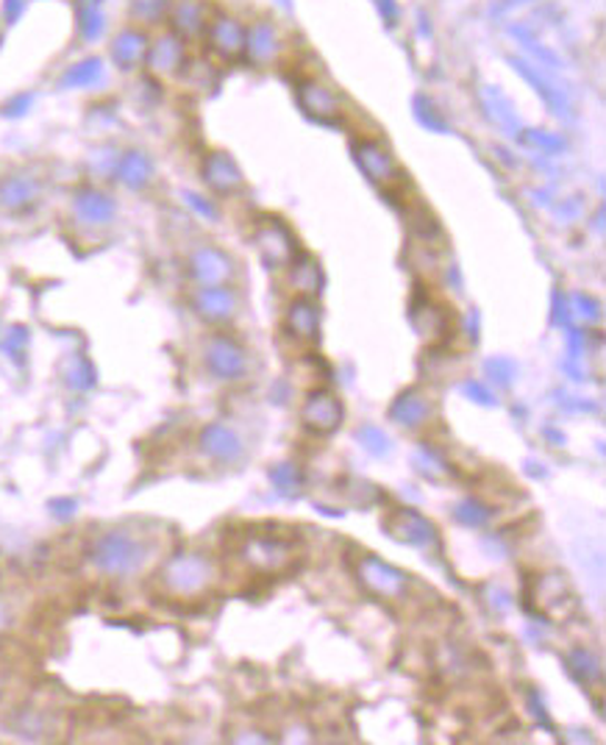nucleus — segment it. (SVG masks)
I'll use <instances>...</instances> for the list:
<instances>
[{
  "label": "nucleus",
  "instance_id": "obj_1",
  "mask_svg": "<svg viewBox=\"0 0 606 745\" xmlns=\"http://www.w3.org/2000/svg\"><path fill=\"white\" fill-rule=\"evenodd\" d=\"M153 545L133 528H109L89 543L87 562L106 578H131L148 565Z\"/></svg>",
  "mask_w": 606,
  "mask_h": 745
},
{
  "label": "nucleus",
  "instance_id": "obj_2",
  "mask_svg": "<svg viewBox=\"0 0 606 745\" xmlns=\"http://www.w3.org/2000/svg\"><path fill=\"white\" fill-rule=\"evenodd\" d=\"M156 582L170 600H203L217 582V565L203 550H183L159 567Z\"/></svg>",
  "mask_w": 606,
  "mask_h": 745
},
{
  "label": "nucleus",
  "instance_id": "obj_3",
  "mask_svg": "<svg viewBox=\"0 0 606 745\" xmlns=\"http://www.w3.org/2000/svg\"><path fill=\"white\" fill-rule=\"evenodd\" d=\"M239 559L254 573L276 576L298 562V545L292 537H281V534H248L239 545Z\"/></svg>",
  "mask_w": 606,
  "mask_h": 745
},
{
  "label": "nucleus",
  "instance_id": "obj_4",
  "mask_svg": "<svg viewBox=\"0 0 606 745\" xmlns=\"http://www.w3.org/2000/svg\"><path fill=\"white\" fill-rule=\"evenodd\" d=\"M354 156H356V165L361 167V172H365V176L370 178L376 187H381L384 192L395 195L398 189L406 187L404 172H400L393 150H389L381 139H372V137L359 139V142H354Z\"/></svg>",
  "mask_w": 606,
  "mask_h": 745
},
{
  "label": "nucleus",
  "instance_id": "obj_5",
  "mask_svg": "<svg viewBox=\"0 0 606 745\" xmlns=\"http://www.w3.org/2000/svg\"><path fill=\"white\" fill-rule=\"evenodd\" d=\"M356 576H359L361 587L370 595L384 600H398L406 598L411 587V576H406L398 567L387 565L384 559H378L376 554H365L356 565Z\"/></svg>",
  "mask_w": 606,
  "mask_h": 745
},
{
  "label": "nucleus",
  "instance_id": "obj_6",
  "mask_svg": "<svg viewBox=\"0 0 606 745\" xmlns=\"http://www.w3.org/2000/svg\"><path fill=\"white\" fill-rule=\"evenodd\" d=\"M206 370L220 381H237L248 372V350L231 334H211L203 345Z\"/></svg>",
  "mask_w": 606,
  "mask_h": 745
},
{
  "label": "nucleus",
  "instance_id": "obj_7",
  "mask_svg": "<svg viewBox=\"0 0 606 745\" xmlns=\"http://www.w3.org/2000/svg\"><path fill=\"white\" fill-rule=\"evenodd\" d=\"M254 245L267 267H289V261L298 256V242L287 222L278 217H261L254 228Z\"/></svg>",
  "mask_w": 606,
  "mask_h": 745
},
{
  "label": "nucleus",
  "instance_id": "obj_8",
  "mask_svg": "<svg viewBox=\"0 0 606 745\" xmlns=\"http://www.w3.org/2000/svg\"><path fill=\"white\" fill-rule=\"evenodd\" d=\"M187 42L178 33L161 31L148 42V56H145V67L150 76L156 78H176L187 70Z\"/></svg>",
  "mask_w": 606,
  "mask_h": 745
},
{
  "label": "nucleus",
  "instance_id": "obj_9",
  "mask_svg": "<svg viewBox=\"0 0 606 745\" xmlns=\"http://www.w3.org/2000/svg\"><path fill=\"white\" fill-rule=\"evenodd\" d=\"M187 272L198 287H220L234 278V261L217 245H198L189 254Z\"/></svg>",
  "mask_w": 606,
  "mask_h": 745
},
{
  "label": "nucleus",
  "instance_id": "obj_10",
  "mask_svg": "<svg viewBox=\"0 0 606 745\" xmlns=\"http://www.w3.org/2000/svg\"><path fill=\"white\" fill-rule=\"evenodd\" d=\"M245 33H248V28H245L237 17L217 11V14L209 17L203 39L217 59L237 61L245 56Z\"/></svg>",
  "mask_w": 606,
  "mask_h": 745
},
{
  "label": "nucleus",
  "instance_id": "obj_11",
  "mask_svg": "<svg viewBox=\"0 0 606 745\" xmlns=\"http://www.w3.org/2000/svg\"><path fill=\"white\" fill-rule=\"evenodd\" d=\"M567 576L562 573H550V576H539L534 587L528 589V598L539 600V612L548 620H567L576 609V595L570 593L565 582Z\"/></svg>",
  "mask_w": 606,
  "mask_h": 745
},
{
  "label": "nucleus",
  "instance_id": "obj_12",
  "mask_svg": "<svg viewBox=\"0 0 606 745\" xmlns=\"http://www.w3.org/2000/svg\"><path fill=\"white\" fill-rule=\"evenodd\" d=\"M42 198V178L31 172H9L0 178V211L3 215H28Z\"/></svg>",
  "mask_w": 606,
  "mask_h": 745
},
{
  "label": "nucleus",
  "instance_id": "obj_13",
  "mask_svg": "<svg viewBox=\"0 0 606 745\" xmlns=\"http://www.w3.org/2000/svg\"><path fill=\"white\" fill-rule=\"evenodd\" d=\"M342 417H345L342 404H339L337 395L328 393V389H315V393L306 395L304 406H300V423H304L309 431L320 434V437L337 431Z\"/></svg>",
  "mask_w": 606,
  "mask_h": 745
},
{
  "label": "nucleus",
  "instance_id": "obj_14",
  "mask_svg": "<svg viewBox=\"0 0 606 745\" xmlns=\"http://www.w3.org/2000/svg\"><path fill=\"white\" fill-rule=\"evenodd\" d=\"M384 528H387L393 539L415 545V548H431V545H437L439 539L434 523L426 520V517L415 509H393L387 517H384Z\"/></svg>",
  "mask_w": 606,
  "mask_h": 745
},
{
  "label": "nucleus",
  "instance_id": "obj_15",
  "mask_svg": "<svg viewBox=\"0 0 606 745\" xmlns=\"http://www.w3.org/2000/svg\"><path fill=\"white\" fill-rule=\"evenodd\" d=\"M298 103L306 115L320 122H337L345 115L342 98L328 83H322L320 78H304L298 83Z\"/></svg>",
  "mask_w": 606,
  "mask_h": 745
},
{
  "label": "nucleus",
  "instance_id": "obj_16",
  "mask_svg": "<svg viewBox=\"0 0 606 745\" xmlns=\"http://www.w3.org/2000/svg\"><path fill=\"white\" fill-rule=\"evenodd\" d=\"M72 217L87 228H106L115 222L117 203L98 187H81L72 192Z\"/></svg>",
  "mask_w": 606,
  "mask_h": 745
},
{
  "label": "nucleus",
  "instance_id": "obj_17",
  "mask_svg": "<svg viewBox=\"0 0 606 745\" xmlns=\"http://www.w3.org/2000/svg\"><path fill=\"white\" fill-rule=\"evenodd\" d=\"M237 289L220 284V287H198L192 295V309L206 322H226L237 311Z\"/></svg>",
  "mask_w": 606,
  "mask_h": 745
},
{
  "label": "nucleus",
  "instance_id": "obj_18",
  "mask_svg": "<svg viewBox=\"0 0 606 745\" xmlns=\"http://www.w3.org/2000/svg\"><path fill=\"white\" fill-rule=\"evenodd\" d=\"M203 181L217 195H237L245 189V176L237 161L222 150H211L203 159Z\"/></svg>",
  "mask_w": 606,
  "mask_h": 745
},
{
  "label": "nucleus",
  "instance_id": "obj_19",
  "mask_svg": "<svg viewBox=\"0 0 606 745\" xmlns=\"http://www.w3.org/2000/svg\"><path fill=\"white\" fill-rule=\"evenodd\" d=\"M209 17V6L203 0H172L170 11H167L170 31L178 33L183 42H195V39L203 37Z\"/></svg>",
  "mask_w": 606,
  "mask_h": 745
},
{
  "label": "nucleus",
  "instance_id": "obj_20",
  "mask_svg": "<svg viewBox=\"0 0 606 745\" xmlns=\"http://www.w3.org/2000/svg\"><path fill=\"white\" fill-rule=\"evenodd\" d=\"M150 37L139 26L120 28L109 44V56L122 72H131L137 67H145V56H148Z\"/></svg>",
  "mask_w": 606,
  "mask_h": 745
},
{
  "label": "nucleus",
  "instance_id": "obj_21",
  "mask_svg": "<svg viewBox=\"0 0 606 745\" xmlns=\"http://www.w3.org/2000/svg\"><path fill=\"white\" fill-rule=\"evenodd\" d=\"M198 448L203 450L209 459L222 461V465H231V461L242 459V439L237 437V431H231L222 423H209V426L200 431Z\"/></svg>",
  "mask_w": 606,
  "mask_h": 745
},
{
  "label": "nucleus",
  "instance_id": "obj_22",
  "mask_svg": "<svg viewBox=\"0 0 606 745\" xmlns=\"http://www.w3.org/2000/svg\"><path fill=\"white\" fill-rule=\"evenodd\" d=\"M411 326L423 339H431L434 345L445 342L450 337V317L448 311L431 298H415L411 304Z\"/></svg>",
  "mask_w": 606,
  "mask_h": 745
},
{
  "label": "nucleus",
  "instance_id": "obj_23",
  "mask_svg": "<svg viewBox=\"0 0 606 745\" xmlns=\"http://www.w3.org/2000/svg\"><path fill=\"white\" fill-rule=\"evenodd\" d=\"M434 415V398L426 389H406L404 395L395 398V404L389 406V417H393L398 426L404 428H420L431 420Z\"/></svg>",
  "mask_w": 606,
  "mask_h": 745
},
{
  "label": "nucleus",
  "instance_id": "obj_24",
  "mask_svg": "<svg viewBox=\"0 0 606 745\" xmlns=\"http://www.w3.org/2000/svg\"><path fill=\"white\" fill-rule=\"evenodd\" d=\"M281 53V37L278 28L270 20H259L248 28L245 33V56L254 61L256 67H270Z\"/></svg>",
  "mask_w": 606,
  "mask_h": 745
},
{
  "label": "nucleus",
  "instance_id": "obj_25",
  "mask_svg": "<svg viewBox=\"0 0 606 745\" xmlns=\"http://www.w3.org/2000/svg\"><path fill=\"white\" fill-rule=\"evenodd\" d=\"M284 331L300 342H315L320 337V309L311 298H295L284 317Z\"/></svg>",
  "mask_w": 606,
  "mask_h": 745
},
{
  "label": "nucleus",
  "instance_id": "obj_26",
  "mask_svg": "<svg viewBox=\"0 0 606 745\" xmlns=\"http://www.w3.org/2000/svg\"><path fill=\"white\" fill-rule=\"evenodd\" d=\"M115 178L126 189L139 192V189L150 187V181H153V161H150V156L145 150H126L117 159Z\"/></svg>",
  "mask_w": 606,
  "mask_h": 745
},
{
  "label": "nucleus",
  "instance_id": "obj_27",
  "mask_svg": "<svg viewBox=\"0 0 606 745\" xmlns=\"http://www.w3.org/2000/svg\"><path fill=\"white\" fill-rule=\"evenodd\" d=\"M289 287L298 298H315L322 287V270L311 256H295L289 261Z\"/></svg>",
  "mask_w": 606,
  "mask_h": 745
},
{
  "label": "nucleus",
  "instance_id": "obj_28",
  "mask_svg": "<svg viewBox=\"0 0 606 745\" xmlns=\"http://www.w3.org/2000/svg\"><path fill=\"white\" fill-rule=\"evenodd\" d=\"M170 3L172 0H128V11L137 26H159L161 20H167Z\"/></svg>",
  "mask_w": 606,
  "mask_h": 745
},
{
  "label": "nucleus",
  "instance_id": "obj_29",
  "mask_svg": "<svg viewBox=\"0 0 606 745\" xmlns=\"http://www.w3.org/2000/svg\"><path fill=\"white\" fill-rule=\"evenodd\" d=\"M100 78H103V64H100V59H83V61H78V64H72L70 70L64 72V78H61V87L83 89V87H92V83H98Z\"/></svg>",
  "mask_w": 606,
  "mask_h": 745
},
{
  "label": "nucleus",
  "instance_id": "obj_30",
  "mask_svg": "<svg viewBox=\"0 0 606 745\" xmlns=\"http://www.w3.org/2000/svg\"><path fill=\"white\" fill-rule=\"evenodd\" d=\"M61 378H64V384L70 389L83 393V389H89L95 384V370L83 356H70L64 361V367H61Z\"/></svg>",
  "mask_w": 606,
  "mask_h": 745
},
{
  "label": "nucleus",
  "instance_id": "obj_31",
  "mask_svg": "<svg viewBox=\"0 0 606 745\" xmlns=\"http://www.w3.org/2000/svg\"><path fill=\"white\" fill-rule=\"evenodd\" d=\"M567 665H570V673L584 684L600 682V665L587 648H576L567 654Z\"/></svg>",
  "mask_w": 606,
  "mask_h": 745
},
{
  "label": "nucleus",
  "instance_id": "obj_32",
  "mask_svg": "<svg viewBox=\"0 0 606 745\" xmlns=\"http://www.w3.org/2000/svg\"><path fill=\"white\" fill-rule=\"evenodd\" d=\"M415 467L423 473L426 478H431V481H450V467L445 465L443 459H439L437 454H434L431 448H420L415 454Z\"/></svg>",
  "mask_w": 606,
  "mask_h": 745
},
{
  "label": "nucleus",
  "instance_id": "obj_33",
  "mask_svg": "<svg viewBox=\"0 0 606 745\" xmlns=\"http://www.w3.org/2000/svg\"><path fill=\"white\" fill-rule=\"evenodd\" d=\"M270 481L276 484L278 493L287 495V498L298 495L300 487H304V476H300V470L295 465H276V467H272Z\"/></svg>",
  "mask_w": 606,
  "mask_h": 745
},
{
  "label": "nucleus",
  "instance_id": "obj_34",
  "mask_svg": "<svg viewBox=\"0 0 606 745\" xmlns=\"http://www.w3.org/2000/svg\"><path fill=\"white\" fill-rule=\"evenodd\" d=\"M456 520L465 523V526H473V528H481L484 523L489 520V509L481 504V500L470 498V500H461L459 506H456Z\"/></svg>",
  "mask_w": 606,
  "mask_h": 745
},
{
  "label": "nucleus",
  "instance_id": "obj_35",
  "mask_svg": "<svg viewBox=\"0 0 606 745\" xmlns=\"http://www.w3.org/2000/svg\"><path fill=\"white\" fill-rule=\"evenodd\" d=\"M356 439H359V443L365 445V448L370 450V454H376V456L387 454V450H389V437L381 431V428H376V426L359 428V431H356Z\"/></svg>",
  "mask_w": 606,
  "mask_h": 745
},
{
  "label": "nucleus",
  "instance_id": "obj_36",
  "mask_svg": "<svg viewBox=\"0 0 606 745\" xmlns=\"http://www.w3.org/2000/svg\"><path fill=\"white\" fill-rule=\"evenodd\" d=\"M26 345H28V328L11 326L9 334L3 337L6 354H9L14 361H22V356H26Z\"/></svg>",
  "mask_w": 606,
  "mask_h": 745
},
{
  "label": "nucleus",
  "instance_id": "obj_37",
  "mask_svg": "<svg viewBox=\"0 0 606 745\" xmlns=\"http://www.w3.org/2000/svg\"><path fill=\"white\" fill-rule=\"evenodd\" d=\"M78 31H81L83 39H98L103 33V14L100 9H81V22H78Z\"/></svg>",
  "mask_w": 606,
  "mask_h": 745
},
{
  "label": "nucleus",
  "instance_id": "obj_38",
  "mask_svg": "<svg viewBox=\"0 0 606 745\" xmlns=\"http://www.w3.org/2000/svg\"><path fill=\"white\" fill-rule=\"evenodd\" d=\"M117 159H120V153H117V150H111V148L98 150V153L92 156V170L98 172V176H115Z\"/></svg>",
  "mask_w": 606,
  "mask_h": 745
},
{
  "label": "nucleus",
  "instance_id": "obj_39",
  "mask_svg": "<svg viewBox=\"0 0 606 745\" xmlns=\"http://www.w3.org/2000/svg\"><path fill=\"white\" fill-rule=\"evenodd\" d=\"M487 372H489V378H493V381L511 384L517 367H515V361H509V359H493V361H487Z\"/></svg>",
  "mask_w": 606,
  "mask_h": 745
},
{
  "label": "nucleus",
  "instance_id": "obj_40",
  "mask_svg": "<svg viewBox=\"0 0 606 745\" xmlns=\"http://www.w3.org/2000/svg\"><path fill=\"white\" fill-rule=\"evenodd\" d=\"M417 120L426 128H434V131H445V122L434 115V106H428L423 98H417Z\"/></svg>",
  "mask_w": 606,
  "mask_h": 745
},
{
  "label": "nucleus",
  "instance_id": "obj_41",
  "mask_svg": "<svg viewBox=\"0 0 606 745\" xmlns=\"http://www.w3.org/2000/svg\"><path fill=\"white\" fill-rule=\"evenodd\" d=\"M183 200H187V203L192 206V209L198 211V215L209 217V220H217V209H215V203H209V200H206L203 195H198V192H183Z\"/></svg>",
  "mask_w": 606,
  "mask_h": 745
},
{
  "label": "nucleus",
  "instance_id": "obj_42",
  "mask_svg": "<svg viewBox=\"0 0 606 745\" xmlns=\"http://www.w3.org/2000/svg\"><path fill=\"white\" fill-rule=\"evenodd\" d=\"M465 395H470L473 400L478 398V404H484V406L493 404V395H489L487 389H484L481 384H476V381H467V384H465Z\"/></svg>",
  "mask_w": 606,
  "mask_h": 745
},
{
  "label": "nucleus",
  "instance_id": "obj_43",
  "mask_svg": "<svg viewBox=\"0 0 606 745\" xmlns=\"http://www.w3.org/2000/svg\"><path fill=\"white\" fill-rule=\"evenodd\" d=\"M6 626H9V606H6V600L0 598V634L6 632Z\"/></svg>",
  "mask_w": 606,
  "mask_h": 745
},
{
  "label": "nucleus",
  "instance_id": "obj_44",
  "mask_svg": "<svg viewBox=\"0 0 606 745\" xmlns=\"http://www.w3.org/2000/svg\"><path fill=\"white\" fill-rule=\"evenodd\" d=\"M381 9H384V17H387V11H389V22H395V17H398V9H395L393 0H381Z\"/></svg>",
  "mask_w": 606,
  "mask_h": 745
}]
</instances>
